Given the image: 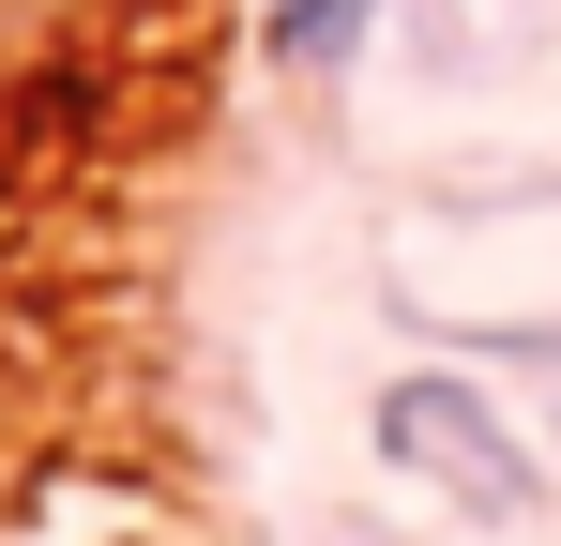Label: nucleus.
Segmentation results:
<instances>
[{
    "label": "nucleus",
    "instance_id": "nucleus-1",
    "mask_svg": "<svg viewBox=\"0 0 561 546\" xmlns=\"http://www.w3.org/2000/svg\"><path fill=\"white\" fill-rule=\"evenodd\" d=\"M365 455L394 470V486H425L440 516H470V532H516V516H547V455L516 441V410H501L485 379H456V364H410V379H379V395H365Z\"/></svg>",
    "mask_w": 561,
    "mask_h": 546
}]
</instances>
